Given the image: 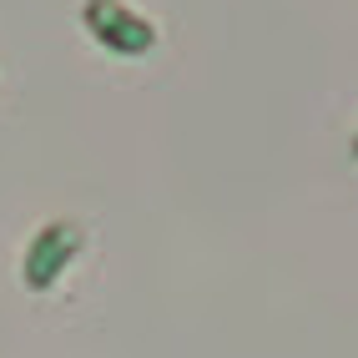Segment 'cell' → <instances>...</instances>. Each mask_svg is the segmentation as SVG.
Masks as SVG:
<instances>
[{"instance_id": "obj_1", "label": "cell", "mask_w": 358, "mask_h": 358, "mask_svg": "<svg viewBox=\"0 0 358 358\" xmlns=\"http://www.w3.org/2000/svg\"><path fill=\"white\" fill-rule=\"evenodd\" d=\"M76 252H81V227L76 222H45L31 237L26 257H20V282H26L31 293L56 288V278L76 262Z\"/></svg>"}, {"instance_id": "obj_2", "label": "cell", "mask_w": 358, "mask_h": 358, "mask_svg": "<svg viewBox=\"0 0 358 358\" xmlns=\"http://www.w3.org/2000/svg\"><path fill=\"white\" fill-rule=\"evenodd\" d=\"M86 31L96 36V45H106V51L116 56H141L157 45V26L152 20H141L131 6H122V0H86Z\"/></svg>"}]
</instances>
